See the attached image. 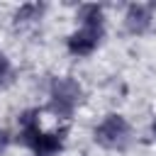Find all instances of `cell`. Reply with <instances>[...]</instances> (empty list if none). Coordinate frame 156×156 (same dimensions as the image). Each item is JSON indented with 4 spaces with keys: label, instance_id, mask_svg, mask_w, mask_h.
I'll list each match as a JSON object with an SVG mask.
<instances>
[{
    "label": "cell",
    "instance_id": "1",
    "mask_svg": "<svg viewBox=\"0 0 156 156\" xmlns=\"http://www.w3.org/2000/svg\"><path fill=\"white\" fill-rule=\"evenodd\" d=\"M132 129L122 115H107L95 129V141L105 149H124L129 144Z\"/></svg>",
    "mask_w": 156,
    "mask_h": 156
},
{
    "label": "cell",
    "instance_id": "2",
    "mask_svg": "<svg viewBox=\"0 0 156 156\" xmlns=\"http://www.w3.org/2000/svg\"><path fill=\"white\" fill-rule=\"evenodd\" d=\"M80 95H83V90H80L78 80L68 78V76H63V78H54V83H51V100H54V102L66 105V107L73 110L76 102L80 100Z\"/></svg>",
    "mask_w": 156,
    "mask_h": 156
},
{
    "label": "cell",
    "instance_id": "3",
    "mask_svg": "<svg viewBox=\"0 0 156 156\" xmlns=\"http://www.w3.org/2000/svg\"><path fill=\"white\" fill-rule=\"evenodd\" d=\"M100 37H102L100 29H80V32L68 37V51L76 54V56H88V54L95 51Z\"/></svg>",
    "mask_w": 156,
    "mask_h": 156
},
{
    "label": "cell",
    "instance_id": "4",
    "mask_svg": "<svg viewBox=\"0 0 156 156\" xmlns=\"http://www.w3.org/2000/svg\"><path fill=\"white\" fill-rule=\"evenodd\" d=\"M63 134H66V129H61V132H46V134L41 132L37 136V141L32 144L34 156H56L63 149Z\"/></svg>",
    "mask_w": 156,
    "mask_h": 156
},
{
    "label": "cell",
    "instance_id": "5",
    "mask_svg": "<svg viewBox=\"0 0 156 156\" xmlns=\"http://www.w3.org/2000/svg\"><path fill=\"white\" fill-rule=\"evenodd\" d=\"M124 24L132 34H144L151 24V12L146 5H129L124 15Z\"/></svg>",
    "mask_w": 156,
    "mask_h": 156
},
{
    "label": "cell",
    "instance_id": "6",
    "mask_svg": "<svg viewBox=\"0 0 156 156\" xmlns=\"http://www.w3.org/2000/svg\"><path fill=\"white\" fill-rule=\"evenodd\" d=\"M78 20L83 22V29H100L102 32V22H105L102 7H98V5H83L78 10Z\"/></svg>",
    "mask_w": 156,
    "mask_h": 156
},
{
    "label": "cell",
    "instance_id": "7",
    "mask_svg": "<svg viewBox=\"0 0 156 156\" xmlns=\"http://www.w3.org/2000/svg\"><path fill=\"white\" fill-rule=\"evenodd\" d=\"M41 10H44L41 5H37V2H27V5H22V7L17 10L15 20H17V24H20V22H32V20H39Z\"/></svg>",
    "mask_w": 156,
    "mask_h": 156
},
{
    "label": "cell",
    "instance_id": "8",
    "mask_svg": "<svg viewBox=\"0 0 156 156\" xmlns=\"http://www.w3.org/2000/svg\"><path fill=\"white\" fill-rule=\"evenodd\" d=\"M39 127V110H27L20 115V129H32Z\"/></svg>",
    "mask_w": 156,
    "mask_h": 156
},
{
    "label": "cell",
    "instance_id": "9",
    "mask_svg": "<svg viewBox=\"0 0 156 156\" xmlns=\"http://www.w3.org/2000/svg\"><path fill=\"white\" fill-rule=\"evenodd\" d=\"M7 71H10V63H7V58H5L2 54H0V80H2L5 76H7Z\"/></svg>",
    "mask_w": 156,
    "mask_h": 156
},
{
    "label": "cell",
    "instance_id": "10",
    "mask_svg": "<svg viewBox=\"0 0 156 156\" xmlns=\"http://www.w3.org/2000/svg\"><path fill=\"white\" fill-rule=\"evenodd\" d=\"M7 144H10V134H7L5 129H0V151H2Z\"/></svg>",
    "mask_w": 156,
    "mask_h": 156
},
{
    "label": "cell",
    "instance_id": "11",
    "mask_svg": "<svg viewBox=\"0 0 156 156\" xmlns=\"http://www.w3.org/2000/svg\"><path fill=\"white\" fill-rule=\"evenodd\" d=\"M151 132H154V136H156V119H154V124H151Z\"/></svg>",
    "mask_w": 156,
    "mask_h": 156
}]
</instances>
